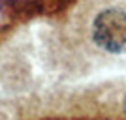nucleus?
<instances>
[{"instance_id":"obj_1","label":"nucleus","mask_w":126,"mask_h":120,"mask_svg":"<svg viewBox=\"0 0 126 120\" xmlns=\"http://www.w3.org/2000/svg\"><path fill=\"white\" fill-rule=\"evenodd\" d=\"M92 40L107 53H126V10L107 8L100 11L92 25Z\"/></svg>"},{"instance_id":"obj_2","label":"nucleus","mask_w":126,"mask_h":120,"mask_svg":"<svg viewBox=\"0 0 126 120\" xmlns=\"http://www.w3.org/2000/svg\"><path fill=\"white\" fill-rule=\"evenodd\" d=\"M124 113H126V98H124Z\"/></svg>"}]
</instances>
